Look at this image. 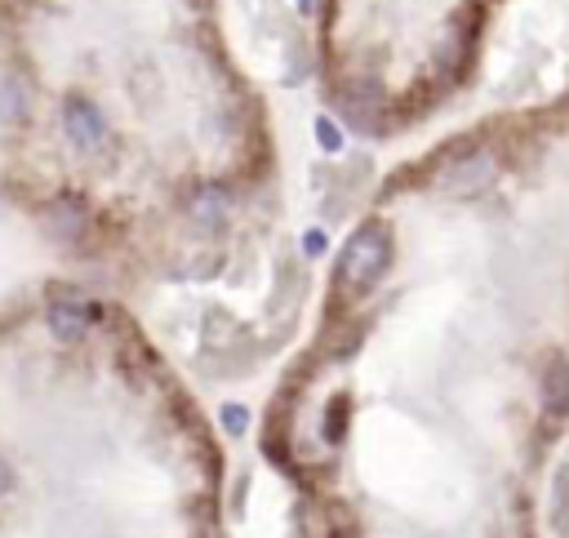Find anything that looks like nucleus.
Listing matches in <instances>:
<instances>
[{
    "label": "nucleus",
    "instance_id": "nucleus-1",
    "mask_svg": "<svg viewBox=\"0 0 569 538\" xmlns=\"http://www.w3.org/2000/svg\"><path fill=\"white\" fill-rule=\"evenodd\" d=\"M387 262H392V236H387V227L383 223H365L348 240V249L339 258V281L348 290H370V286L383 281Z\"/></svg>",
    "mask_w": 569,
    "mask_h": 538
},
{
    "label": "nucleus",
    "instance_id": "nucleus-2",
    "mask_svg": "<svg viewBox=\"0 0 569 538\" xmlns=\"http://www.w3.org/2000/svg\"><path fill=\"white\" fill-rule=\"evenodd\" d=\"M63 130L81 152H99L107 143V121L90 99H68L63 103Z\"/></svg>",
    "mask_w": 569,
    "mask_h": 538
},
{
    "label": "nucleus",
    "instance_id": "nucleus-3",
    "mask_svg": "<svg viewBox=\"0 0 569 538\" xmlns=\"http://www.w3.org/2000/svg\"><path fill=\"white\" fill-rule=\"evenodd\" d=\"M227 209H231V200H227L223 187H196L192 200H187V214H192L200 227H218V223L227 218Z\"/></svg>",
    "mask_w": 569,
    "mask_h": 538
},
{
    "label": "nucleus",
    "instance_id": "nucleus-4",
    "mask_svg": "<svg viewBox=\"0 0 569 538\" xmlns=\"http://www.w3.org/2000/svg\"><path fill=\"white\" fill-rule=\"evenodd\" d=\"M50 330H54L59 343H72V339H81L90 330V312L81 303H54L50 308Z\"/></svg>",
    "mask_w": 569,
    "mask_h": 538
},
{
    "label": "nucleus",
    "instance_id": "nucleus-5",
    "mask_svg": "<svg viewBox=\"0 0 569 538\" xmlns=\"http://www.w3.org/2000/svg\"><path fill=\"white\" fill-rule=\"evenodd\" d=\"M542 401L556 414H569V361H551V370L542 374Z\"/></svg>",
    "mask_w": 569,
    "mask_h": 538
},
{
    "label": "nucleus",
    "instance_id": "nucleus-6",
    "mask_svg": "<svg viewBox=\"0 0 569 538\" xmlns=\"http://www.w3.org/2000/svg\"><path fill=\"white\" fill-rule=\"evenodd\" d=\"M312 130H317V143H321L330 156H334V152H343V130H339L330 116H317V125H312Z\"/></svg>",
    "mask_w": 569,
    "mask_h": 538
},
{
    "label": "nucleus",
    "instance_id": "nucleus-7",
    "mask_svg": "<svg viewBox=\"0 0 569 538\" xmlns=\"http://www.w3.org/2000/svg\"><path fill=\"white\" fill-rule=\"evenodd\" d=\"M223 427H227V436H245L249 432V410L245 405H223Z\"/></svg>",
    "mask_w": 569,
    "mask_h": 538
},
{
    "label": "nucleus",
    "instance_id": "nucleus-8",
    "mask_svg": "<svg viewBox=\"0 0 569 538\" xmlns=\"http://www.w3.org/2000/svg\"><path fill=\"white\" fill-rule=\"evenodd\" d=\"M325 245H330V240H325V231H308V236H303V249H308L312 258H317V254H325Z\"/></svg>",
    "mask_w": 569,
    "mask_h": 538
},
{
    "label": "nucleus",
    "instance_id": "nucleus-9",
    "mask_svg": "<svg viewBox=\"0 0 569 538\" xmlns=\"http://www.w3.org/2000/svg\"><path fill=\"white\" fill-rule=\"evenodd\" d=\"M10 485H14V476H10V467L0 463V494H10Z\"/></svg>",
    "mask_w": 569,
    "mask_h": 538
},
{
    "label": "nucleus",
    "instance_id": "nucleus-10",
    "mask_svg": "<svg viewBox=\"0 0 569 538\" xmlns=\"http://www.w3.org/2000/svg\"><path fill=\"white\" fill-rule=\"evenodd\" d=\"M299 10H303V14H312V0H299Z\"/></svg>",
    "mask_w": 569,
    "mask_h": 538
}]
</instances>
